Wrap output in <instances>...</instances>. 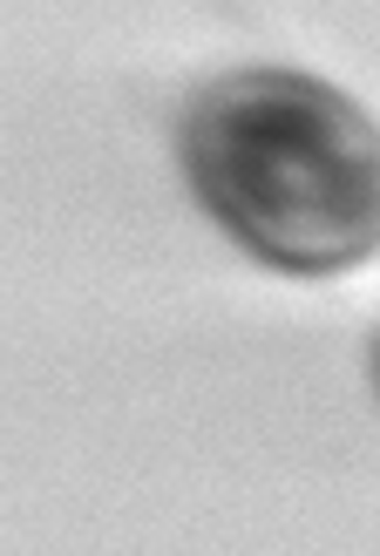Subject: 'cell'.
Masks as SVG:
<instances>
[{"mask_svg":"<svg viewBox=\"0 0 380 556\" xmlns=\"http://www.w3.org/2000/svg\"><path fill=\"white\" fill-rule=\"evenodd\" d=\"M177 163L231 244L286 278L380 258V116L286 62L211 75L183 102Z\"/></svg>","mask_w":380,"mask_h":556,"instance_id":"cell-1","label":"cell"},{"mask_svg":"<svg viewBox=\"0 0 380 556\" xmlns=\"http://www.w3.org/2000/svg\"><path fill=\"white\" fill-rule=\"evenodd\" d=\"M373 387H380V332H373Z\"/></svg>","mask_w":380,"mask_h":556,"instance_id":"cell-2","label":"cell"}]
</instances>
